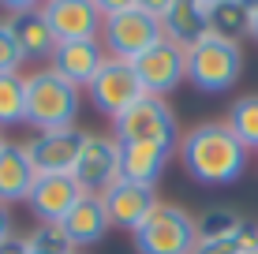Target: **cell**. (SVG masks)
<instances>
[{
  "mask_svg": "<svg viewBox=\"0 0 258 254\" xmlns=\"http://www.w3.org/2000/svg\"><path fill=\"white\" fill-rule=\"evenodd\" d=\"M38 180V168L26 157V146L4 142L0 150V202H26L30 198V187Z\"/></svg>",
  "mask_w": 258,
  "mask_h": 254,
  "instance_id": "19",
  "label": "cell"
},
{
  "mask_svg": "<svg viewBox=\"0 0 258 254\" xmlns=\"http://www.w3.org/2000/svg\"><path fill=\"white\" fill-rule=\"evenodd\" d=\"M176 150H180L183 172L202 187H232L247 172V157H251L247 146L232 135V127L221 120L191 127Z\"/></svg>",
  "mask_w": 258,
  "mask_h": 254,
  "instance_id": "1",
  "label": "cell"
},
{
  "mask_svg": "<svg viewBox=\"0 0 258 254\" xmlns=\"http://www.w3.org/2000/svg\"><path fill=\"white\" fill-rule=\"evenodd\" d=\"M105 26H101V45L116 60H135L150 52L157 41H165L161 19L150 12V4L139 0H120V4H101Z\"/></svg>",
  "mask_w": 258,
  "mask_h": 254,
  "instance_id": "2",
  "label": "cell"
},
{
  "mask_svg": "<svg viewBox=\"0 0 258 254\" xmlns=\"http://www.w3.org/2000/svg\"><path fill=\"white\" fill-rule=\"evenodd\" d=\"M135 71H139L142 90H146L150 98H168V94L187 78V49L172 45V41L165 38L135 60Z\"/></svg>",
  "mask_w": 258,
  "mask_h": 254,
  "instance_id": "9",
  "label": "cell"
},
{
  "mask_svg": "<svg viewBox=\"0 0 258 254\" xmlns=\"http://www.w3.org/2000/svg\"><path fill=\"white\" fill-rule=\"evenodd\" d=\"M83 109V90L52 67L26 75V124L41 131H71Z\"/></svg>",
  "mask_w": 258,
  "mask_h": 254,
  "instance_id": "3",
  "label": "cell"
},
{
  "mask_svg": "<svg viewBox=\"0 0 258 254\" xmlns=\"http://www.w3.org/2000/svg\"><path fill=\"white\" fill-rule=\"evenodd\" d=\"M8 26H12V34H15V41H19L26 60H52V52H56L60 41H56V34H52L49 19L41 15V8L12 4Z\"/></svg>",
  "mask_w": 258,
  "mask_h": 254,
  "instance_id": "14",
  "label": "cell"
},
{
  "mask_svg": "<svg viewBox=\"0 0 258 254\" xmlns=\"http://www.w3.org/2000/svg\"><path fill=\"white\" fill-rule=\"evenodd\" d=\"M105 60H109V52H105L101 38H94V41H60L56 52H52V60H49V67L56 75H64L68 82H75L79 90H90V82L97 78Z\"/></svg>",
  "mask_w": 258,
  "mask_h": 254,
  "instance_id": "13",
  "label": "cell"
},
{
  "mask_svg": "<svg viewBox=\"0 0 258 254\" xmlns=\"http://www.w3.org/2000/svg\"><path fill=\"white\" fill-rule=\"evenodd\" d=\"M210 34L225 41H243L251 38V4L243 0H210Z\"/></svg>",
  "mask_w": 258,
  "mask_h": 254,
  "instance_id": "20",
  "label": "cell"
},
{
  "mask_svg": "<svg viewBox=\"0 0 258 254\" xmlns=\"http://www.w3.org/2000/svg\"><path fill=\"white\" fill-rule=\"evenodd\" d=\"M79 146H83V131H41L26 142V157L38 172H71L75 168Z\"/></svg>",
  "mask_w": 258,
  "mask_h": 254,
  "instance_id": "15",
  "label": "cell"
},
{
  "mask_svg": "<svg viewBox=\"0 0 258 254\" xmlns=\"http://www.w3.org/2000/svg\"><path fill=\"white\" fill-rule=\"evenodd\" d=\"M71 176L83 187V195H105V191L120 180V142L112 135H94V131H86Z\"/></svg>",
  "mask_w": 258,
  "mask_h": 254,
  "instance_id": "8",
  "label": "cell"
},
{
  "mask_svg": "<svg viewBox=\"0 0 258 254\" xmlns=\"http://www.w3.org/2000/svg\"><path fill=\"white\" fill-rule=\"evenodd\" d=\"M168 153L172 150L154 146V142H120V180L154 187L168 164Z\"/></svg>",
  "mask_w": 258,
  "mask_h": 254,
  "instance_id": "18",
  "label": "cell"
},
{
  "mask_svg": "<svg viewBox=\"0 0 258 254\" xmlns=\"http://www.w3.org/2000/svg\"><path fill=\"white\" fill-rule=\"evenodd\" d=\"M26 243H30L34 254H75L68 232L60 228V224H38V228L26 235Z\"/></svg>",
  "mask_w": 258,
  "mask_h": 254,
  "instance_id": "24",
  "label": "cell"
},
{
  "mask_svg": "<svg viewBox=\"0 0 258 254\" xmlns=\"http://www.w3.org/2000/svg\"><path fill=\"white\" fill-rule=\"evenodd\" d=\"M0 254H30V243H26L23 235H12V239L0 243Z\"/></svg>",
  "mask_w": 258,
  "mask_h": 254,
  "instance_id": "26",
  "label": "cell"
},
{
  "mask_svg": "<svg viewBox=\"0 0 258 254\" xmlns=\"http://www.w3.org/2000/svg\"><path fill=\"white\" fill-rule=\"evenodd\" d=\"M116 124V142H154V146H165V150H176V112L165 98H142L139 105H131Z\"/></svg>",
  "mask_w": 258,
  "mask_h": 254,
  "instance_id": "6",
  "label": "cell"
},
{
  "mask_svg": "<svg viewBox=\"0 0 258 254\" xmlns=\"http://www.w3.org/2000/svg\"><path fill=\"white\" fill-rule=\"evenodd\" d=\"M30 254H34V250H30Z\"/></svg>",
  "mask_w": 258,
  "mask_h": 254,
  "instance_id": "30",
  "label": "cell"
},
{
  "mask_svg": "<svg viewBox=\"0 0 258 254\" xmlns=\"http://www.w3.org/2000/svg\"><path fill=\"white\" fill-rule=\"evenodd\" d=\"M41 15L49 19L56 41H94L105 26L101 4L94 0H49L41 4Z\"/></svg>",
  "mask_w": 258,
  "mask_h": 254,
  "instance_id": "11",
  "label": "cell"
},
{
  "mask_svg": "<svg viewBox=\"0 0 258 254\" xmlns=\"http://www.w3.org/2000/svg\"><path fill=\"white\" fill-rule=\"evenodd\" d=\"M79 198H83V187L75 183L71 172H38L26 202H30L34 217H38L41 224H60Z\"/></svg>",
  "mask_w": 258,
  "mask_h": 254,
  "instance_id": "12",
  "label": "cell"
},
{
  "mask_svg": "<svg viewBox=\"0 0 258 254\" xmlns=\"http://www.w3.org/2000/svg\"><path fill=\"white\" fill-rule=\"evenodd\" d=\"M26 64L19 41H15L12 26H8V19H0V75H19Z\"/></svg>",
  "mask_w": 258,
  "mask_h": 254,
  "instance_id": "25",
  "label": "cell"
},
{
  "mask_svg": "<svg viewBox=\"0 0 258 254\" xmlns=\"http://www.w3.org/2000/svg\"><path fill=\"white\" fill-rule=\"evenodd\" d=\"M243 224H247V217L236 213L232 206H213L199 217V239H232Z\"/></svg>",
  "mask_w": 258,
  "mask_h": 254,
  "instance_id": "23",
  "label": "cell"
},
{
  "mask_svg": "<svg viewBox=\"0 0 258 254\" xmlns=\"http://www.w3.org/2000/svg\"><path fill=\"white\" fill-rule=\"evenodd\" d=\"M135 247L139 254H195L199 221L176 202H157L135 228Z\"/></svg>",
  "mask_w": 258,
  "mask_h": 254,
  "instance_id": "5",
  "label": "cell"
},
{
  "mask_svg": "<svg viewBox=\"0 0 258 254\" xmlns=\"http://www.w3.org/2000/svg\"><path fill=\"white\" fill-rule=\"evenodd\" d=\"M101 198H105V209H109L112 224L116 228H131V232L146 221L150 209L161 202L154 195V187H142V183H131V180H116Z\"/></svg>",
  "mask_w": 258,
  "mask_h": 254,
  "instance_id": "16",
  "label": "cell"
},
{
  "mask_svg": "<svg viewBox=\"0 0 258 254\" xmlns=\"http://www.w3.org/2000/svg\"><path fill=\"white\" fill-rule=\"evenodd\" d=\"M0 150H4V135H0Z\"/></svg>",
  "mask_w": 258,
  "mask_h": 254,
  "instance_id": "29",
  "label": "cell"
},
{
  "mask_svg": "<svg viewBox=\"0 0 258 254\" xmlns=\"http://www.w3.org/2000/svg\"><path fill=\"white\" fill-rule=\"evenodd\" d=\"M60 228L68 232L71 247H94V243H101L105 235L112 228V217L109 209H105V198L101 195H83L75 206H71V213L60 221Z\"/></svg>",
  "mask_w": 258,
  "mask_h": 254,
  "instance_id": "17",
  "label": "cell"
},
{
  "mask_svg": "<svg viewBox=\"0 0 258 254\" xmlns=\"http://www.w3.org/2000/svg\"><path fill=\"white\" fill-rule=\"evenodd\" d=\"M86 94H90V105L109 120H120L131 105H139L146 98L135 64H131V60H116V56H109L101 64V71H97V78L90 82Z\"/></svg>",
  "mask_w": 258,
  "mask_h": 254,
  "instance_id": "7",
  "label": "cell"
},
{
  "mask_svg": "<svg viewBox=\"0 0 258 254\" xmlns=\"http://www.w3.org/2000/svg\"><path fill=\"white\" fill-rule=\"evenodd\" d=\"M243 75V49L217 34H206L187 49V82L202 94H228Z\"/></svg>",
  "mask_w": 258,
  "mask_h": 254,
  "instance_id": "4",
  "label": "cell"
},
{
  "mask_svg": "<svg viewBox=\"0 0 258 254\" xmlns=\"http://www.w3.org/2000/svg\"><path fill=\"white\" fill-rule=\"evenodd\" d=\"M251 41L258 45V0L251 4Z\"/></svg>",
  "mask_w": 258,
  "mask_h": 254,
  "instance_id": "28",
  "label": "cell"
},
{
  "mask_svg": "<svg viewBox=\"0 0 258 254\" xmlns=\"http://www.w3.org/2000/svg\"><path fill=\"white\" fill-rule=\"evenodd\" d=\"M150 12L161 19V30L172 45L191 49L210 34V0H165L150 4Z\"/></svg>",
  "mask_w": 258,
  "mask_h": 254,
  "instance_id": "10",
  "label": "cell"
},
{
  "mask_svg": "<svg viewBox=\"0 0 258 254\" xmlns=\"http://www.w3.org/2000/svg\"><path fill=\"white\" fill-rule=\"evenodd\" d=\"M26 124V75H0V131Z\"/></svg>",
  "mask_w": 258,
  "mask_h": 254,
  "instance_id": "21",
  "label": "cell"
},
{
  "mask_svg": "<svg viewBox=\"0 0 258 254\" xmlns=\"http://www.w3.org/2000/svg\"><path fill=\"white\" fill-rule=\"evenodd\" d=\"M15 235V221H12V209H8L4 202H0V243L4 239H12Z\"/></svg>",
  "mask_w": 258,
  "mask_h": 254,
  "instance_id": "27",
  "label": "cell"
},
{
  "mask_svg": "<svg viewBox=\"0 0 258 254\" xmlns=\"http://www.w3.org/2000/svg\"><path fill=\"white\" fill-rule=\"evenodd\" d=\"M225 124L232 127V135L247 146V153L258 150V94L239 98L232 109H228V120H225Z\"/></svg>",
  "mask_w": 258,
  "mask_h": 254,
  "instance_id": "22",
  "label": "cell"
}]
</instances>
